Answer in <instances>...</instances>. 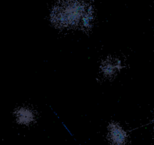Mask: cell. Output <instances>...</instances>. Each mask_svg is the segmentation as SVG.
Returning a JSON list of instances; mask_svg holds the SVG:
<instances>
[{"mask_svg": "<svg viewBox=\"0 0 154 145\" xmlns=\"http://www.w3.org/2000/svg\"><path fill=\"white\" fill-rule=\"evenodd\" d=\"M122 67L120 60L112 57H106L100 63V70L107 78L113 77Z\"/></svg>", "mask_w": 154, "mask_h": 145, "instance_id": "3", "label": "cell"}, {"mask_svg": "<svg viewBox=\"0 0 154 145\" xmlns=\"http://www.w3.org/2000/svg\"><path fill=\"white\" fill-rule=\"evenodd\" d=\"M108 138L112 145H125L128 135L119 123L112 122L108 126Z\"/></svg>", "mask_w": 154, "mask_h": 145, "instance_id": "2", "label": "cell"}, {"mask_svg": "<svg viewBox=\"0 0 154 145\" xmlns=\"http://www.w3.org/2000/svg\"><path fill=\"white\" fill-rule=\"evenodd\" d=\"M91 6L77 1L61 2L54 5L51 13V23L57 28L83 26L85 15Z\"/></svg>", "mask_w": 154, "mask_h": 145, "instance_id": "1", "label": "cell"}, {"mask_svg": "<svg viewBox=\"0 0 154 145\" xmlns=\"http://www.w3.org/2000/svg\"><path fill=\"white\" fill-rule=\"evenodd\" d=\"M16 122L20 125H29L35 120V113L28 106H20L14 112Z\"/></svg>", "mask_w": 154, "mask_h": 145, "instance_id": "4", "label": "cell"}]
</instances>
